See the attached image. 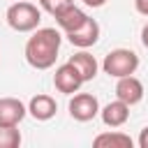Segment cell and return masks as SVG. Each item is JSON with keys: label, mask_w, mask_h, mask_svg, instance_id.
Instances as JSON below:
<instances>
[{"label": "cell", "mask_w": 148, "mask_h": 148, "mask_svg": "<svg viewBox=\"0 0 148 148\" xmlns=\"http://www.w3.org/2000/svg\"><path fill=\"white\" fill-rule=\"evenodd\" d=\"M62 35L56 28H37L25 42V62L32 69H51L58 60Z\"/></svg>", "instance_id": "obj_1"}, {"label": "cell", "mask_w": 148, "mask_h": 148, "mask_svg": "<svg viewBox=\"0 0 148 148\" xmlns=\"http://www.w3.org/2000/svg\"><path fill=\"white\" fill-rule=\"evenodd\" d=\"M5 18H7L9 28L16 32H32L42 23V7L32 5L28 0H16L14 5L7 7Z\"/></svg>", "instance_id": "obj_2"}, {"label": "cell", "mask_w": 148, "mask_h": 148, "mask_svg": "<svg viewBox=\"0 0 148 148\" xmlns=\"http://www.w3.org/2000/svg\"><path fill=\"white\" fill-rule=\"evenodd\" d=\"M102 69L104 74L120 79V76H130L139 69V56L132 49H113L104 56L102 60Z\"/></svg>", "instance_id": "obj_3"}, {"label": "cell", "mask_w": 148, "mask_h": 148, "mask_svg": "<svg viewBox=\"0 0 148 148\" xmlns=\"http://www.w3.org/2000/svg\"><path fill=\"white\" fill-rule=\"evenodd\" d=\"M67 109H69V116L79 123H88L95 116H99V102L92 92H74Z\"/></svg>", "instance_id": "obj_4"}, {"label": "cell", "mask_w": 148, "mask_h": 148, "mask_svg": "<svg viewBox=\"0 0 148 148\" xmlns=\"http://www.w3.org/2000/svg\"><path fill=\"white\" fill-rule=\"evenodd\" d=\"M86 81H83V76L79 74V69L67 60L65 65H60L58 69H56V74H53V86H56V90L58 92H62V95H74V92H79V88L83 86Z\"/></svg>", "instance_id": "obj_5"}, {"label": "cell", "mask_w": 148, "mask_h": 148, "mask_svg": "<svg viewBox=\"0 0 148 148\" xmlns=\"http://www.w3.org/2000/svg\"><path fill=\"white\" fill-rule=\"evenodd\" d=\"M65 37H67V42H69L72 46H76V49H90V46H95L97 39H99V23H97L92 16H88V21H86L81 28L67 32Z\"/></svg>", "instance_id": "obj_6"}, {"label": "cell", "mask_w": 148, "mask_h": 148, "mask_svg": "<svg viewBox=\"0 0 148 148\" xmlns=\"http://www.w3.org/2000/svg\"><path fill=\"white\" fill-rule=\"evenodd\" d=\"M143 83L134 76V74H130V76H120L118 79V83H116V97L118 99H123L125 104H130V106H134V104H139L141 99H143Z\"/></svg>", "instance_id": "obj_7"}, {"label": "cell", "mask_w": 148, "mask_h": 148, "mask_svg": "<svg viewBox=\"0 0 148 148\" xmlns=\"http://www.w3.org/2000/svg\"><path fill=\"white\" fill-rule=\"evenodd\" d=\"M28 106L18 97H0V125L5 127H18V123L25 118Z\"/></svg>", "instance_id": "obj_8"}, {"label": "cell", "mask_w": 148, "mask_h": 148, "mask_svg": "<svg viewBox=\"0 0 148 148\" xmlns=\"http://www.w3.org/2000/svg\"><path fill=\"white\" fill-rule=\"evenodd\" d=\"M99 118H102V123L106 125V127H111V130H116V127H123L127 120H130V104H125L123 99H113V102H109L104 109H99Z\"/></svg>", "instance_id": "obj_9"}, {"label": "cell", "mask_w": 148, "mask_h": 148, "mask_svg": "<svg viewBox=\"0 0 148 148\" xmlns=\"http://www.w3.org/2000/svg\"><path fill=\"white\" fill-rule=\"evenodd\" d=\"M56 111H58V104H56V99L51 97V95H35V97H30V102H28V113L35 118V120H39V123H46V120H51L53 116H56Z\"/></svg>", "instance_id": "obj_10"}, {"label": "cell", "mask_w": 148, "mask_h": 148, "mask_svg": "<svg viewBox=\"0 0 148 148\" xmlns=\"http://www.w3.org/2000/svg\"><path fill=\"white\" fill-rule=\"evenodd\" d=\"M56 18V23H58V28L67 35V32H72V30H76V28H81L86 21H88V14L81 9V7H76V5H69L67 9H62L58 16H53Z\"/></svg>", "instance_id": "obj_11"}, {"label": "cell", "mask_w": 148, "mask_h": 148, "mask_svg": "<svg viewBox=\"0 0 148 148\" xmlns=\"http://www.w3.org/2000/svg\"><path fill=\"white\" fill-rule=\"evenodd\" d=\"M69 62L79 69V74L83 76L86 83L92 81V79L97 76V72H99V62H97V58H95L92 53H88L86 49H81V51H76L74 56H69Z\"/></svg>", "instance_id": "obj_12"}, {"label": "cell", "mask_w": 148, "mask_h": 148, "mask_svg": "<svg viewBox=\"0 0 148 148\" xmlns=\"http://www.w3.org/2000/svg\"><path fill=\"white\" fill-rule=\"evenodd\" d=\"M95 148H132L134 139L125 132H102L92 139Z\"/></svg>", "instance_id": "obj_13"}, {"label": "cell", "mask_w": 148, "mask_h": 148, "mask_svg": "<svg viewBox=\"0 0 148 148\" xmlns=\"http://www.w3.org/2000/svg\"><path fill=\"white\" fill-rule=\"evenodd\" d=\"M21 146V132L14 127L0 125V148H18Z\"/></svg>", "instance_id": "obj_14"}, {"label": "cell", "mask_w": 148, "mask_h": 148, "mask_svg": "<svg viewBox=\"0 0 148 148\" xmlns=\"http://www.w3.org/2000/svg\"><path fill=\"white\" fill-rule=\"evenodd\" d=\"M69 5H74V0H39V7L51 14V16H58L62 9H67Z\"/></svg>", "instance_id": "obj_15"}, {"label": "cell", "mask_w": 148, "mask_h": 148, "mask_svg": "<svg viewBox=\"0 0 148 148\" xmlns=\"http://www.w3.org/2000/svg\"><path fill=\"white\" fill-rule=\"evenodd\" d=\"M134 9H136L141 16L148 18V0H134Z\"/></svg>", "instance_id": "obj_16"}, {"label": "cell", "mask_w": 148, "mask_h": 148, "mask_svg": "<svg viewBox=\"0 0 148 148\" xmlns=\"http://www.w3.org/2000/svg\"><path fill=\"white\" fill-rule=\"evenodd\" d=\"M136 143H139V148H148V125H146V127L141 130V134H139Z\"/></svg>", "instance_id": "obj_17"}, {"label": "cell", "mask_w": 148, "mask_h": 148, "mask_svg": "<svg viewBox=\"0 0 148 148\" xmlns=\"http://www.w3.org/2000/svg\"><path fill=\"white\" fill-rule=\"evenodd\" d=\"M83 5H88V7H92V9H97V7H104L106 5V0H81Z\"/></svg>", "instance_id": "obj_18"}, {"label": "cell", "mask_w": 148, "mask_h": 148, "mask_svg": "<svg viewBox=\"0 0 148 148\" xmlns=\"http://www.w3.org/2000/svg\"><path fill=\"white\" fill-rule=\"evenodd\" d=\"M141 44H143V46L148 49V23H146V25L141 28Z\"/></svg>", "instance_id": "obj_19"}]
</instances>
